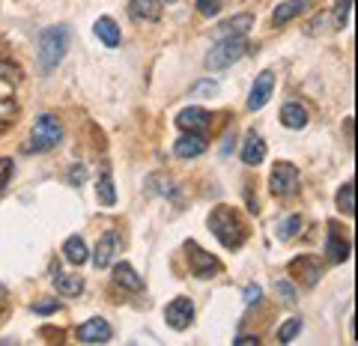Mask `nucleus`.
<instances>
[{
	"label": "nucleus",
	"mask_w": 358,
	"mask_h": 346,
	"mask_svg": "<svg viewBox=\"0 0 358 346\" xmlns=\"http://www.w3.org/2000/svg\"><path fill=\"white\" fill-rule=\"evenodd\" d=\"M206 227H209L212 236H215V239H218L227 251H239L242 242H245V236H248L245 221H242V218L236 215V209H230V206L212 209L209 218H206Z\"/></svg>",
	"instance_id": "f257e3e1"
},
{
	"label": "nucleus",
	"mask_w": 358,
	"mask_h": 346,
	"mask_svg": "<svg viewBox=\"0 0 358 346\" xmlns=\"http://www.w3.org/2000/svg\"><path fill=\"white\" fill-rule=\"evenodd\" d=\"M72 42V30L66 24H51L39 33V42H36V57H39V69L42 72H54L60 66V60L66 57Z\"/></svg>",
	"instance_id": "f03ea898"
},
{
	"label": "nucleus",
	"mask_w": 358,
	"mask_h": 346,
	"mask_svg": "<svg viewBox=\"0 0 358 346\" xmlns=\"http://www.w3.org/2000/svg\"><path fill=\"white\" fill-rule=\"evenodd\" d=\"M60 141H63V123L54 114H42L36 116L24 152H48L54 147H60Z\"/></svg>",
	"instance_id": "7ed1b4c3"
},
{
	"label": "nucleus",
	"mask_w": 358,
	"mask_h": 346,
	"mask_svg": "<svg viewBox=\"0 0 358 346\" xmlns=\"http://www.w3.org/2000/svg\"><path fill=\"white\" fill-rule=\"evenodd\" d=\"M245 51H248L245 36H224V39H218L209 51H206V69H212V72L227 69V66H233V63H236Z\"/></svg>",
	"instance_id": "20e7f679"
},
{
	"label": "nucleus",
	"mask_w": 358,
	"mask_h": 346,
	"mask_svg": "<svg viewBox=\"0 0 358 346\" xmlns=\"http://www.w3.org/2000/svg\"><path fill=\"white\" fill-rule=\"evenodd\" d=\"M268 191L275 197H293L299 191V170L290 161H277L272 173H268Z\"/></svg>",
	"instance_id": "39448f33"
},
{
	"label": "nucleus",
	"mask_w": 358,
	"mask_h": 346,
	"mask_svg": "<svg viewBox=\"0 0 358 346\" xmlns=\"http://www.w3.org/2000/svg\"><path fill=\"white\" fill-rule=\"evenodd\" d=\"M185 251H188V263H191V272L194 278H215L221 272V263L212 257L209 251H203L197 242H185Z\"/></svg>",
	"instance_id": "423d86ee"
},
{
	"label": "nucleus",
	"mask_w": 358,
	"mask_h": 346,
	"mask_svg": "<svg viewBox=\"0 0 358 346\" xmlns=\"http://www.w3.org/2000/svg\"><path fill=\"white\" fill-rule=\"evenodd\" d=\"M165 323L170 325V329H176V332H182L188 329V325L194 323V302L191 298H173L167 307H165Z\"/></svg>",
	"instance_id": "0eeeda50"
},
{
	"label": "nucleus",
	"mask_w": 358,
	"mask_h": 346,
	"mask_svg": "<svg viewBox=\"0 0 358 346\" xmlns=\"http://www.w3.org/2000/svg\"><path fill=\"white\" fill-rule=\"evenodd\" d=\"M272 93H275V72L263 69L254 78V87H251V93H248V111H260V108L272 99Z\"/></svg>",
	"instance_id": "6e6552de"
},
{
	"label": "nucleus",
	"mask_w": 358,
	"mask_h": 346,
	"mask_svg": "<svg viewBox=\"0 0 358 346\" xmlns=\"http://www.w3.org/2000/svg\"><path fill=\"white\" fill-rule=\"evenodd\" d=\"M75 334H78V340H84V343H107L114 338V329L107 320H102V316H93V320L81 323Z\"/></svg>",
	"instance_id": "1a4fd4ad"
},
{
	"label": "nucleus",
	"mask_w": 358,
	"mask_h": 346,
	"mask_svg": "<svg viewBox=\"0 0 358 346\" xmlns=\"http://www.w3.org/2000/svg\"><path fill=\"white\" fill-rule=\"evenodd\" d=\"M123 251V239H120V233H114V230H107L102 239H98L96 245V251H93V263H96V269H107V263H114V257Z\"/></svg>",
	"instance_id": "9d476101"
},
{
	"label": "nucleus",
	"mask_w": 358,
	"mask_h": 346,
	"mask_svg": "<svg viewBox=\"0 0 358 346\" xmlns=\"http://www.w3.org/2000/svg\"><path fill=\"white\" fill-rule=\"evenodd\" d=\"M212 123V114L206 111V108H185V111L176 114V125L182 132H194V134H203L209 129Z\"/></svg>",
	"instance_id": "9b49d317"
},
{
	"label": "nucleus",
	"mask_w": 358,
	"mask_h": 346,
	"mask_svg": "<svg viewBox=\"0 0 358 346\" xmlns=\"http://www.w3.org/2000/svg\"><path fill=\"white\" fill-rule=\"evenodd\" d=\"M290 272L295 275V281H302L304 287H313V284L319 281V275H322V266H319V260H317V257L304 254V257H299V260H293V263H290Z\"/></svg>",
	"instance_id": "f8f14e48"
},
{
	"label": "nucleus",
	"mask_w": 358,
	"mask_h": 346,
	"mask_svg": "<svg viewBox=\"0 0 358 346\" xmlns=\"http://www.w3.org/2000/svg\"><path fill=\"white\" fill-rule=\"evenodd\" d=\"M251 27H254V15H251V12H239V15L227 18V21L215 24L212 36H218V39H224V36H245Z\"/></svg>",
	"instance_id": "ddd939ff"
},
{
	"label": "nucleus",
	"mask_w": 358,
	"mask_h": 346,
	"mask_svg": "<svg viewBox=\"0 0 358 346\" xmlns=\"http://www.w3.org/2000/svg\"><path fill=\"white\" fill-rule=\"evenodd\" d=\"M111 275H114V284L120 289H129V293H140L143 289V281H140L138 269H134L131 263H116Z\"/></svg>",
	"instance_id": "4468645a"
},
{
	"label": "nucleus",
	"mask_w": 358,
	"mask_h": 346,
	"mask_svg": "<svg viewBox=\"0 0 358 346\" xmlns=\"http://www.w3.org/2000/svg\"><path fill=\"white\" fill-rule=\"evenodd\" d=\"M203 150H206V138H203V134L185 132L182 138L176 141V147H173V156H176V159H197Z\"/></svg>",
	"instance_id": "2eb2a0df"
},
{
	"label": "nucleus",
	"mask_w": 358,
	"mask_h": 346,
	"mask_svg": "<svg viewBox=\"0 0 358 346\" xmlns=\"http://www.w3.org/2000/svg\"><path fill=\"white\" fill-rule=\"evenodd\" d=\"M308 6H310V0H284V3H277V6H275V12H272V24H275V27H284L286 21L299 18Z\"/></svg>",
	"instance_id": "dca6fc26"
},
{
	"label": "nucleus",
	"mask_w": 358,
	"mask_h": 346,
	"mask_svg": "<svg viewBox=\"0 0 358 346\" xmlns=\"http://www.w3.org/2000/svg\"><path fill=\"white\" fill-rule=\"evenodd\" d=\"M239 159L245 161V165H260V161L266 159V141L260 138L257 132H251L245 143H242V152H239Z\"/></svg>",
	"instance_id": "f3484780"
},
{
	"label": "nucleus",
	"mask_w": 358,
	"mask_h": 346,
	"mask_svg": "<svg viewBox=\"0 0 358 346\" xmlns=\"http://www.w3.org/2000/svg\"><path fill=\"white\" fill-rule=\"evenodd\" d=\"M281 123L286 125V129H304L308 125V108H304L302 102H286L281 108Z\"/></svg>",
	"instance_id": "a211bd4d"
},
{
	"label": "nucleus",
	"mask_w": 358,
	"mask_h": 346,
	"mask_svg": "<svg viewBox=\"0 0 358 346\" xmlns=\"http://www.w3.org/2000/svg\"><path fill=\"white\" fill-rule=\"evenodd\" d=\"M63 254H66V260L72 266H84L90 260V248H87L84 236H69V239L63 242Z\"/></svg>",
	"instance_id": "6ab92c4d"
},
{
	"label": "nucleus",
	"mask_w": 358,
	"mask_h": 346,
	"mask_svg": "<svg viewBox=\"0 0 358 346\" xmlns=\"http://www.w3.org/2000/svg\"><path fill=\"white\" fill-rule=\"evenodd\" d=\"M93 33H96V39H102V42L107 45V48H116V45H120V39H123L116 21H114V18H107V15L98 18V21L93 24Z\"/></svg>",
	"instance_id": "aec40b11"
},
{
	"label": "nucleus",
	"mask_w": 358,
	"mask_h": 346,
	"mask_svg": "<svg viewBox=\"0 0 358 346\" xmlns=\"http://www.w3.org/2000/svg\"><path fill=\"white\" fill-rule=\"evenodd\" d=\"M129 12L138 18V21H158L161 0H129Z\"/></svg>",
	"instance_id": "412c9836"
},
{
	"label": "nucleus",
	"mask_w": 358,
	"mask_h": 346,
	"mask_svg": "<svg viewBox=\"0 0 358 346\" xmlns=\"http://www.w3.org/2000/svg\"><path fill=\"white\" fill-rule=\"evenodd\" d=\"M349 251H352V245H349L346 239H340L337 230L331 227V233H328V239H326L328 260H331V263H344V260H349Z\"/></svg>",
	"instance_id": "4be33fe9"
},
{
	"label": "nucleus",
	"mask_w": 358,
	"mask_h": 346,
	"mask_svg": "<svg viewBox=\"0 0 358 346\" xmlns=\"http://www.w3.org/2000/svg\"><path fill=\"white\" fill-rule=\"evenodd\" d=\"M54 289H57L60 296H81L84 293V278H78V275H54Z\"/></svg>",
	"instance_id": "5701e85b"
},
{
	"label": "nucleus",
	"mask_w": 358,
	"mask_h": 346,
	"mask_svg": "<svg viewBox=\"0 0 358 346\" xmlns=\"http://www.w3.org/2000/svg\"><path fill=\"white\" fill-rule=\"evenodd\" d=\"M302 227H304V218L302 215H286L284 221L277 224V239H281V242L295 239V236L302 233Z\"/></svg>",
	"instance_id": "b1692460"
},
{
	"label": "nucleus",
	"mask_w": 358,
	"mask_h": 346,
	"mask_svg": "<svg viewBox=\"0 0 358 346\" xmlns=\"http://www.w3.org/2000/svg\"><path fill=\"white\" fill-rule=\"evenodd\" d=\"M96 191H98V203L102 206H114L116 203V188H114V179H111V173H102L96 182Z\"/></svg>",
	"instance_id": "393cba45"
},
{
	"label": "nucleus",
	"mask_w": 358,
	"mask_h": 346,
	"mask_svg": "<svg viewBox=\"0 0 358 346\" xmlns=\"http://www.w3.org/2000/svg\"><path fill=\"white\" fill-rule=\"evenodd\" d=\"M337 209L344 215H355V182L352 179L337 188Z\"/></svg>",
	"instance_id": "a878e982"
},
{
	"label": "nucleus",
	"mask_w": 358,
	"mask_h": 346,
	"mask_svg": "<svg viewBox=\"0 0 358 346\" xmlns=\"http://www.w3.org/2000/svg\"><path fill=\"white\" fill-rule=\"evenodd\" d=\"M349 12H352V0H337L335 3V27H346V21H349Z\"/></svg>",
	"instance_id": "bb28decb"
},
{
	"label": "nucleus",
	"mask_w": 358,
	"mask_h": 346,
	"mask_svg": "<svg viewBox=\"0 0 358 346\" xmlns=\"http://www.w3.org/2000/svg\"><path fill=\"white\" fill-rule=\"evenodd\" d=\"M191 96L194 99H215L218 96V84H215V81H200V84H194Z\"/></svg>",
	"instance_id": "cd10ccee"
},
{
	"label": "nucleus",
	"mask_w": 358,
	"mask_h": 346,
	"mask_svg": "<svg viewBox=\"0 0 358 346\" xmlns=\"http://www.w3.org/2000/svg\"><path fill=\"white\" fill-rule=\"evenodd\" d=\"M194 6L203 18H212V15L221 12V0H194Z\"/></svg>",
	"instance_id": "c85d7f7f"
},
{
	"label": "nucleus",
	"mask_w": 358,
	"mask_h": 346,
	"mask_svg": "<svg viewBox=\"0 0 358 346\" xmlns=\"http://www.w3.org/2000/svg\"><path fill=\"white\" fill-rule=\"evenodd\" d=\"M299 332H302V320H286V323H284V329L277 332V338H281V343H290Z\"/></svg>",
	"instance_id": "c756f323"
},
{
	"label": "nucleus",
	"mask_w": 358,
	"mask_h": 346,
	"mask_svg": "<svg viewBox=\"0 0 358 346\" xmlns=\"http://www.w3.org/2000/svg\"><path fill=\"white\" fill-rule=\"evenodd\" d=\"M12 170H15L12 159H0V194H3V191H6L9 179H12Z\"/></svg>",
	"instance_id": "7c9ffc66"
},
{
	"label": "nucleus",
	"mask_w": 358,
	"mask_h": 346,
	"mask_svg": "<svg viewBox=\"0 0 358 346\" xmlns=\"http://www.w3.org/2000/svg\"><path fill=\"white\" fill-rule=\"evenodd\" d=\"M33 311L39 314V316H48L54 311H60V302H54V298H45V302H36L33 305Z\"/></svg>",
	"instance_id": "2f4dec72"
},
{
	"label": "nucleus",
	"mask_w": 358,
	"mask_h": 346,
	"mask_svg": "<svg viewBox=\"0 0 358 346\" xmlns=\"http://www.w3.org/2000/svg\"><path fill=\"white\" fill-rule=\"evenodd\" d=\"M84 179H87V167L84 165H75L69 170V182L72 185H84Z\"/></svg>",
	"instance_id": "473e14b6"
},
{
	"label": "nucleus",
	"mask_w": 358,
	"mask_h": 346,
	"mask_svg": "<svg viewBox=\"0 0 358 346\" xmlns=\"http://www.w3.org/2000/svg\"><path fill=\"white\" fill-rule=\"evenodd\" d=\"M275 293L281 296L284 302H293V298H295V289H293L290 284H286V281H281V284H275Z\"/></svg>",
	"instance_id": "72a5a7b5"
},
{
	"label": "nucleus",
	"mask_w": 358,
	"mask_h": 346,
	"mask_svg": "<svg viewBox=\"0 0 358 346\" xmlns=\"http://www.w3.org/2000/svg\"><path fill=\"white\" fill-rule=\"evenodd\" d=\"M260 296H263V289H260L257 284H251V287L245 289V302H248V305H257V302H260Z\"/></svg>",
	"instance_id": "f704fd0d"
},
{
	"label": "nucleus",
	"mask_w": 358,
	"mask_h": 346,
	"mask_svg": "<svg viewBox=\"0 0 358 346\" xmlns=\"http://www.w3.org/2000/svg\"><path fill=\"white\" fill-rule=\"evenodd\" d=\"M236 343H251V346H257L260 338H257V334H245V338H236Z\"/></svg>",
	"instance_id": "c9c22d12"
},
{
	"label": "nucleus",
	"mask_w": 358,
	"mask_h": 346,
	"mask_svg": "<svg viewBox=\"0 0 358 346\" xmlns=\"http://www.w3.org/2000/svg\"><path fill=\"white\" fill-rule=\"evenodd\" d=\"M230 150H233V138H230V134H227V138H224V143H221V152H224V156H227Z\"/></svg>",
	"instance_id": "e433bc0d"
},
{
	"label": "nucleus",
	"mask_w": 358,
	"mask_h": 346,
	"mask_svg": "<svg viewBox=\"0 0 358 346\" xmlns=\"http://www.w3.org/2000/svg\"><path fill=\"white\" fill-rule=\"evenodd\" d=\"M161 3H176V0H161Z\"/></svg>",
	"instance_id": "4c0bfd02"
}]
</instances>
